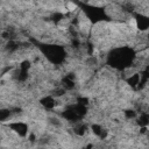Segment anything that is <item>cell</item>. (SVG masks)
<instances>
[{
	"mask_svg": "<svg viewBox=\"0 0 149 149\" xmlns=\"http://www.w3.org/2000/svg\"><path fill=\"white\" fill-rule=\"evenodd\" d=\"M10 115V112H9V109H1V112H0V119H1V121L3 122V121H6V119H7V116H9Z\"/></svg>",
	"mask_w": 149,
	"mask_h": 149,
	"instance_id": "obj_1",
	"label": "cell"
}]
</instances>
